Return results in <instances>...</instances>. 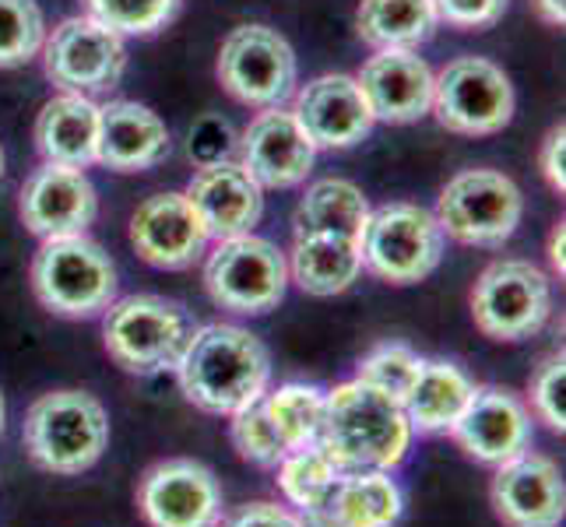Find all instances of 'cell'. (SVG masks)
<instances>
[{"mask_svg": "<svg viewBox=\"0 0 566 527\" xmlns=\"http://www.w3.org/2000/svg\"><path fill=\"white\" fill-rule=\"evenodd\" d=\"M177 377L193 408L208 415H237L268 394L271 351L240 324H205L193 327Z\"/></svg>", "mask_w": 566, "mask_h": 527, "instance_id": "6da1fadb", "label": "cell"}, {"mask_svg": "<svg viewBox=\"0 0 566 527\" xmlns=\"http://www.w3.org/2000/svg\"><path fill=\"white\" fill-rule=\"evenodd\" d=\"M342 472H395L412 446L405 408L363 380L327 390L321 440Z\"/></svg>", "mask_w": 566, "mask_h": 527, "instance_id": "7a4b0ae2", "label": "cell"}, {"mask_svg": "<svg viewBox=\"0 0 566 527\" xmlns=\"http://www.w3.org/2000/svg\"><path fill=\"white\" fill-rule=\"evenodd\" d=\"M22 443L32 464L43 472L82 475L106 454L109 415L88 390H50L29 404Z\"/></svg>", "mask_w": 566, "mask_h": 527, "instance_id": "3957f363", "label": "cell"}, {"mask_svg": "<svg viewBox=\"0 0 566 527\" xmlns=\"http://www.w3.org/2000/svg\"><path fill=\"white\" fill-rule=\"evenodd\" d=\"M116 288H120V275L113 257L85 232L43 240L32 257V292L56 317H99L116 299Z\"/></svg>", "mask_w": 566, "mask_h": 527, "instance_id": "277c9868", "label": "cell"}, {"mask_svg": "<svg viewBox=\"0 0 566 527\" xmlns=\"http://www.w3.org/2000/svg\"><path fill=\"white\" fill-rule=\"evenodd\" d=\"M193 335L190 314L163 296L113 299L103 317V341L109 359L138 377H155L177 369L184 348Z\"/></svg>", "mask_w": 566, "mask_h": 527, "instance_id": "5b68a950", "label": "cell"}, {"mask_svg": "<svg viewBox=\"0 0 566 527\" xmlns=\"http://www.w3.org/2000/svg\"><path fill=\"white\" fill-rule=\"evenodd\" d=\"M363 267L387 285H419L443 261L447 236L429 208L390 201L369 211L359 236Z\"/></svg>", "mask_w": 566, "mask_h": 527, "instance_id": "8992f818", "label": "cell"}, {"mask_svg": "<svg viewBox=\"0 0 566 527\" xmlns=\"http://www.w3.org/2000/svg\"><path fill=\"white\" fill-rule=\"evenodd\" d=\"M433 214L447 240L496 250L524 219V193L500 169H461L443 183Z\"/></svg>", "mask_w": 566, "mask_h": 527, "instance_id": "52a82bcc", "label": "cell"}, {"mask_svg": "<svg viewBox=\"0 0 566 527\" xmlns=\"http://www.w3.org/2000/svg\"><path fill=\"white\" fill-rule=\"evenodd\" d=\"M205 288L211 303L229 314L264 317L285 299L289 261L275 243L253 232L214 240L205 261Z\"/></svg>", "mask_w": 566, "mask_h": 527, "instance_id": "ba28073f", "label": "cell"}, {"mask_svg": "<svg viewBox=\"0 0 566 527\" xmlns=\"http://www.w3.org/2000/svg\"><path fill=\"white\" fill-rule=\"evenodd\" d=\"M222 88L250 109L282 106L296 95L300 64L289 39L268 25H240L226 35L214 64Z\"/></svg>", "mask_w": 566, "mask_h": 527, "instance_id": "9c48e42d", "label": "cell"}, {"mask_svg": "<svg viewBox=\"0 0 566 527\" xmlns=\"http://www.w3.org/2000/svg\"><path fill=\"white\" fill-rule=\"evenodd\" d=\"M475 327L493 341H528L553 317L549 275L532 261L506 257L490 264L472 288Z\"/></svg>", "mask_w": 566, "mask_h": 527, "instance_id": "30bf717a", "label": "cell"}, {"mask_svg": "<svg viewBox=\"0 0 566 527\" xmlns=\"http://www.w3.org/2000/svg\"><path fill=\"white\" fill-rule=\"evenodd\" d=\"M514 109V82L485 56H458L433 74V109L429 113L447 130L464 134V138H485L511 124Z\"/></svg>", "mask_w": 566, "mask_h": 527, "instance_id": "8fae6325", "label": "cell"}, {"mask_svg": "<svg viewBox=\"0 0 566 527\" xmlns=\"http://www.w3.org/2000/svg\"><path fill=\"white\" fill-rule=\"evenodd\" d=\"M43 71L61 92L99 95L120 85L127 71V43L103 22L88 14L64 18L56 29H46Z\"/></svg>", "mask_w": 566, "mask_h": 527, "instance_id": "7c38bea8", "label": "cell"}, {"mask_svg": "<svg viewBox=\"0 0 566 527\" xmlns=\"http://www.w3.org/2000/svg\"><path fill=\"white\" fill-rule=\"evenodd\" d=\"M138 506L151 527H219L226 503L219 478L201 461L172 457L145 472Z\"/></svg>", "mask_w": 566, "mask_h": 527, "instance_id": "4fadbf2b", "label": "cell"}, {"mask_svg": "<svg viewBox=\"0 0 566 527\" xmlns=\"http://www.w3.org/2000/svg\"><path fill=\"white\" fill-rule=\"evenodd\" d=\"M18 214L39 240L82 236L99 214V190L85 176V169L43 162L22 183Z\"/></svg>", "mask_w": 566, "mask_h": 527, "instance_id": "5bb4252c", "label": "cell"}, {"mask_svg": "<svg viewBox=\"0 0 566 527\" xmlns=\"http://www.w3.org/2000/svg\"><path fill=\"white\" fill-rule=\"evenodd\" d=\"M317 148L292 116V109H261L240 134V166L261 190H292L306 183Z\"/></svg>", "mask_w": 566, "mask_h": 527, "instance_id": "9a60e30c", "label": "cell"}, {"mask_svg": "<svg viewBox=\"0 0 566 527\" xmlns=\"http://www.w3.org/2000/svg\"><path fill=\"white\" fill-rule=\"evenodd\" d=\"M292 116L306 130L314 148L345 151L356 148L374 130V109L356 82V74H321L296 92Z\"/></svg>", "mask_w": 566, "mask_h": 527, "instance_id": "2e32d148", "label": "cell"}, {"mask_svg": "<svg viewBox=\"0 0 566 527\" xmlns=\"http://www.w3.org/2000/svg\"><path fill=\"white\" fill-rule=\"evenodd\" d=\"M451 436L472 461L500 467L511 457L532 451V412L511 390L475 387Z\"/></svg>", "mask_w": 566, "mask_h": 527, "instance_id": "e0dca14e", "label": "cell"}, {"mask_svg": "<svg viewBox=\"0 0 566 527\" xmlns=\"http://www.w3.org/2000/svg\"><path fill=\"white\" fill-rule=\"evenodd\" d=\"M130 243L145 264L163 271H184L205 257L211 236L201 214L187 201V193L169 190L138 204L130 219Z\"/></svg>", "mask_w": 566, "mask_h": 527, "instance_id": "ac0fdd59", "label": "cell"}, {"mask_svg": "<svg viewBox=\"0 0 566 527\" xmlns=\"http://www.w3.org/2000/svg\"><path fill=\"white\" fill-rule=\"evenodd\" d=\"M493 506L506 527H559L566 517V485L553 457L524 451L496 467Z\"/></svg>", "mask_w": 566, "mask_h": 527, "instance_id": "d6986e66", "label": "cell"}, {"mask_svg": "<svg viewBox=\"0 0 566 527\" xmlns=\"http://www.w3.org/2000/svg\"><path fill=\"white\" fill-rule=\"evenodd\" d=\"M356 82L380 124H416L433 109V67L419 50H377Z\"/></svg>", "mask_w": 566, "mask_h": 527, "instance_id": "ffe728a7", "label": "cell"}, {"mask_svg": "<svg viewBox=\"0 0 566 527\" xmlns=\"http://www.w3.org/2000/svg\"><path fill=\"white\" fill-rule=\"evenodd\" d=\"M187 201L201 214L211 240H229L253 232L264 214V190L240 162L201 166L187 183Z\"/></svg>", "mask_w": 566, "mask_h": 527, "instance_id": "44dd1931", "label": "cell"}, {"mask_svg": "<svg viewBox=\"0 0 566 527\" xmlns=\"http://www.w3.org/2000/svg\"><path fill=\"white\" fill-rule=\"evenodd\" d=\"M169 145V130L155 109L134 99L99 106V166L113 172H145L166 162Z\"/></svg>", "mask_w": 566, "mask_h": 527, "instance_id": "7402d4cb", "label": "cell"}, {"mask_svg": "<svg viewBox=\"0 0 566 527\" xmlns=\"http://www.w3.org/2000/svg\"><path fill=\"white\" fill-rule=\"evenodd\" d=\"M405 496L387 472H342L327 503L300 514L306 527H395Z\"/></svg>", "mask_w": 566, "mask_h": 527, "instance_id": "603a6c76", "label": "cell"}, {"mask_svg": "<svg viewBox=\"0 0 566 527\" xmlns=\"http://www.w3.org/2000/svg\"><path fill=\"white\" fill-rule=\"evenodd\" d=\"M32 138L43 162L88 169L99 159V106L88 95H53L35 116Z\"/></svg>", "mask_w": 566, "mask_h": 527, "instance_id": "cb8c5ba5", "label": "cell"}, {"mask_svg": "<svg viewBox=\"0 0 566 527\" xmlns=\"http://www.w3.org/2000/svg\"><path fill=\"white\" fill-rule=\"evenodd\" d=\"M289 282H296L306 296L331 299L348 292L363 275L359 240L327 236V232H296L289 250Z\"/></svg>", "mask_w": 566, "mask_h": 527, "instance_id": "d4e9b609", "label": "cell"}, {"mask_svg": "<svg viewBox=\"0 0 566 527\" xmlns=\"http://www.w3.org/2000/svg\"><path fill=\"white\" fill-rule=\"evenodd\" d=\"M475 394V380L451 359H426L419 380L401 401L412 433H451L454 422Z\"/></svg>", "mask_w": 566, "mask_h": 527, "instance_id": "484cf974", "label": "cell"}, {"mask_svg": "<svg viewBox=\"0 0 566 527\" xmlns=\"http://www.w3.org/2000/svg\"><path fill=\"white\" fill-rule=\"evenodd\" d=\"M437 29L433 0H363L356 11V32L374 50H419Z\"/></svg>", "mask_w": 566, "mask_h": 527, "instance_id": "4316f807", "label": "cell"}, {"mask_svg": "<svg viewBox=\"0 0 566 527\" xmlns=\"http://www.w3.org/2000/svg\"><path fill=\"white\" fill-rule=\"evenodd\" d=\"M369 201L366 193L353 180H327L310 183L306 193L296 204V232H327V236H348L359 240L366 219H369Z\"/></svg>", "mask_w": 566, "mask_h": 527, "instance_id": "83f0119b", "label": "cell"}, {"mask_svg": "<svg viewBox=\"0 0 566 527\" xmlns=\"http://www.w3.org/2000/svg\"><path fill=\"white\" fill-rule=\"evenodd\" d=\"M264 412L275 425V433L289 451H300V446H314L321 440V425H324V404H327V390L317 383H282L279 390L261 398Z\"/></svg>", "mask_w": 566, "mask_h": 527, "instance_id": "f1b7e54d", "label": "cell"}, {"mask_svg": "<svg viewBox=\"0 0 566 527\" xmlns=\"http://www.w3.org/2000/svg\"><path fill=\"white\" fill-rule=\"evenodd\" d=\"M279 472V489L289 499V506H296V514H310L317 506L327 503L335 482L342 478V467L324 454V446H300L282 457Z\"/></svg>", "mask_w": 566, "mask_h": 527, "instance_id": "f546056e", "label": "cell"}, {"mask_svg": "<svg viewBox=\"0 0 566 527\" xmlns=\"http://www.w3.org/2000/svg\"><path fill=\"white\" fill-rule=\"evenodd\" d=\"M46 43V18L35 0H0V71L25 67Z\"/></svg>", "mask_w": 566, "mask_h": 527, "instance_id": "4dcf8cb0", "label": "cell"}, {"mask_svg": "<svg viewBox=\"0 0 566 527\" xmlns=\"http://www.w3.org/2000/svg\"><path fill=\"white\" fill-rule=\"evenodd\" d=\"M184 0H85V11L95 22H103L116 35H155L166 29Z\"/></svg>", "mask_w": 566, "mask_h": 527, "instance_id": "1f68e13d", "label": "cell"}, {"mask_svg": "<svg viewBox=\"0 0 566 527\" xmlns=\"http://www.w3.org/2000/svg\"><path fill=\"white\" fill-rule=\"evenodd\" d=\"M422 356L416 348H408L401 341H387V345H377L374 351H366L363 362H359V373L356 380L377 387L380 394L395 398L398 404L408 398V390L419 380L422 373Z\"/></svg>", "mask_w": 566, "mask_h": 527, "instance_id": "d6a6232c", "label": "cell"}, {"mask_svg": "<svg viewBox=\"0 0 566 527\" xmlns=\"http://www.w3.org/2000/svg\"><path fill=\"white\" fill-rule=\"evenodd\" d=\"M229 419H232V429H229L232 446H237L243 461H253L261 467H279L282 464V457L289 454V446L275 433V425H271L261 401L240 408V412L229 415Z\"/></svg>", "mask_w": 566, "mask_h": 527, "instance_id": "836d02e7", "label": "cell"}, {"mask_svg": "<svg viewBox=\"0 0 566 527\" xmlns=\"http://www.w3.org/2000/svg\"><path fill=\"white\" fill-rule=\"evenodd\" d=\"M532 394V412L538 415V422H545L553 433H563L566 429V356L563 351H553L545 356L535 369V377L528 383Z\"/></svg>", "mask_w": 566, "mask_h": 527, "instance_id": "e575fe53", "label": "cell"}, {"mask_svg": "<svg viewBox=\"0 0 566 527\" xmlns=\"http://www.w3.org/2000/svg\"><path fill=\"white\" fill-rule=\"evenodd\" d=\"M237 148H240V134L232 130V124L219 113L201 116L187 134V159L198 169L214 166V162H229Z\"/></svg>", "mask_w": 566, "mask_h": 527, "instance_id": "d590c367", "label": "cell"}, {"mask_svg": "<svg viewBox=\"0 0 566 527\" xmlns=\"http://www.w3.org/2000/svg\"><path fill=\"white\" fill-rule=\"evenodd\" d=\"M433 4H437V18L451 29L482 32L500 22L511 0H433Z\"/></svg>", "mask_w": 566, "mask_h": 527, "instance_id": "8d00e7d4", "label": "cell"}, {"mask_svg": "<svg viewBox=\"0 0 566 527\" xmlns=\"http://www.w3.org/2000/svg\"><path fill=\"white\" fill-rule=\"evenodd\" d=\"M219 527H306L303 517L296 510H289V506H279V503H247L240 506L237 514L229 520H222Z\"/></svg>", "mask_w": 566, "mask_h": 527, "instance_id": "74e56055", "label": "cell"}, {"mask_svg": "<svg viewBox=\"0 0 566 527\" xmlns=\"http://www.w3.org/2000/svg\"><path fill=\"white\" fill-rule=\"evenodd\" d=\"M538 169H542V176H545V183H549L556 193L566 190V130H563V124H556V127L542 138V148H538Z\"/></svg>", "mask_w": 566, "mask_h": 527, "instance_id": "f35d334b", "label": "cell"}, {"mask_svg": "<svg viewBox=\"0 0 566 527\" xmlns=\"http://www.w3.org/2000/svg\"><path fill=\"white\" fill-rule=\"evenodd\" d=\"M535 4V11H538V18L545 25H556V29H563V22H566V0H532Z\"/></svg>", "mask_w": 566, "mask_h": 527, "instance_id": "ab89813d", "label": "cell"}, {"mask_svg": "<svg viewBox=\"0 0 566 527\" xmlns=\"http://www.w3.org/2000/svg\"><path fill=\"white\" fill-rule=\"evenodd\" d=\"M563 240H566V225H563V222H556V225H553V236H549V264H553L556 275H563V271H566Z\"/></svg>", "mask_w": 566, "mask_h": 527, "instance_id": "60d3db41", "label": "cell"}, {"mask_svg": "<svg viewBox=\"0 0 566 527\" xmlns=\"http://www.w3.org/2000/svg\"><path fill=\"white\" fill-rule=\"evenodd\" d=\"M4 422H8V401H4V390H0V436H4Z\"/></svg>", "mask_w": 566, "mask_h": 527, "instance_id": "b9f144b4", "label": "cell"}, {"mask_svg": "<svg viewBox=\"0 0 566 527\" xmlns=\"http://www.w3.org/2000/svg\"><path fill=\"white\" fill-rule=\"evenodd\" d=\"M4 169H8V155H4V145H0V180H4Z\"/></svg>", "mask_w": 566, "mask_h": 527, "instance_id": "7bdbcfd3", "label": "cell"}]
</instances>
